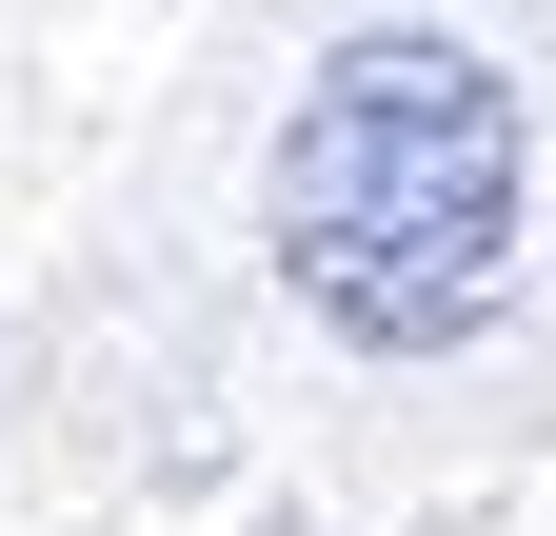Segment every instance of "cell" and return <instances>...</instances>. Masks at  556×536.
Listing matches in <instances>:
<instances>
[{
    "mask_svg": "<svg viewBox=\"0 0 556 536\" xmlns=\"http://www.w3.org/2000/svg\"><path fill=\"white\" fill-rule=\"evenodd\" d=\"M278 279L338 339L438 358L517 279V100L457 40H338L318 100L278 119Z\"/></svg>",
    "mask_w": 556,
    "mask_h": 536,
    "instance_id": "1",
    "label": "cell"
}]
</instances>
